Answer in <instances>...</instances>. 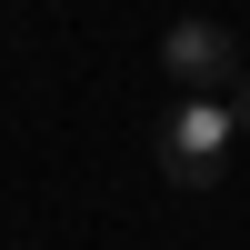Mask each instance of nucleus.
<instances>
[{"label": "nucleus", "mask_w": 250, "mask_h": 250, "mask_svg": "<svg viewBox=\"0 0 250 250\" xmlns=\"http://www.w3.org/2000/svg\"><path fill=\"white\" fill-rule=\"evenodd\" d=\"M230 150H240V110L230 100H170V120H160V180L170 190H210L230 170Z\"/></svg>", "instance_id": "nucleus-1"}, {"label": "nucleus", "mask_w": 250, "mask_h": 250, "mask_svg": "<svg viewBox=\"0 0 250 250\" xmlns=\"http://www.w3.org/2000/svg\"><path fill=\"white\" fill-rule=\"evenodd\" d=\"M160 70L180 80V100H230L240 90V40L220 20H170L160 30Z\"/></svg>", "instance_id": "nucleus-2"}, {"label": "nucleus", "mask_w": 250, "mask_h": 250, "mask_svg": "<svg viewBox=\"0 0 250 250\" xmlns=\"http://www.w3.org/2000/svg\"><path fill=\"white\" fill-rule=\"evenodd\" d=\"M230 110H240V140H250V70H240V90H230Z\"/></svg>", "instance_id": "nucleus-3"}]
</instances>
